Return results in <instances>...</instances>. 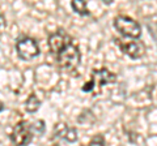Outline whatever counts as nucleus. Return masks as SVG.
Here are the masks:
<instances>
[{
    "label": "nucleus",
    "instance_id": "nucleus-13",
    "mask_svg": "<svg viewBox=\"0 0 157 146\" xmlns=\"http://www.w3.org/2000/svg\"><path fill=\"white\" fill-rule=\"evenodd\" d=\"M102 2H104L105 4H111L113 2H114V0H102Z\"/></svg>",
    "mask_w": 157,
    "mask_h": 146
},
{
    "label": "nucleus",
    "instance_id": "nucleus-1",
    "mask_svg": "<svg viewBox=\"0 0 157 146\" xmlns=\"http://www.w3.org/2000/svg\"><path fill=\"white\" fill-rule=\"evenodd\" d=\"M45 124L43 120H38L36 123H28V121H20L14 126L11 133V141L16 145H28L30 144L34 133H43Z\"/></svg>",
    "mask_w": 157,
    "mask_h": 146
},
{
    "label": "nucleus",
    "instance_id": "nucleus-14",
    "mask_svg": "<svg viewBox=\"0 0 157 146\" xmlns=\"http://www.w3.org/2000/svg\"><path fill=\"white\" fill-rule=\"evenodd\" d=\"M4 110V104H3V102H0V112Z\"/></svg>",
    "mask_w": 157,
    "mask_h": 146
},
{
    "label": "nucleus",
    "instance_id": "nucleus-6",
    "mask_svg": "<svg viewBox=\"0 0 157 146\" xmlns=\"http://www.w3.org/2000/svg\"><path fill=\"white\" fill-rule=\"evenodd\" d=\"M117 45L121 48V51H123L131 59H139L145 53V46L143 42L139 41V38H132V41L128 42L117 41Z\"/></svg>",
    "mask_w": 157,
    "mask_h": 146
},
{
    "label": "nucleus",
    "instance_id": "nucleus-8",
    "mask_svg": "<svg viewBox=\"0 0 157 146\" xmlns=\"http://www.w3.org/2000/svg\"><path fill=\"white\" fill-rule=\"evenodd\" d=\"M77 140V130L66 123H59L54 126L52 141H64V142H75Z\"/></svg>",
    "mask_w": 157,
    "mask_h": 146
},
{
    "label": "nucleus",
    "instance_id": "nucleus-11",
    "mask_svg": "<svg viewBox=\"0 0 157 146\" xmlns=\"http://www.w3.org/2000/svg\"><path fill=\"white\" fill-rule=\"evenodd\" d=\"M90 145H105V138H104V136H101V134H97L94 136L92 140H90Z\"/></svg>",
    "mask_w": 157,
    "mask_h": 146
},
{
    "label": "nucleus",
    "instance_id": "nucleus-4",
    "mask_svg": "<svg viewBox=\"0 0 157 146\" xmlns=\"http://www.w3.org/2000/svg\"><path fill=\"white\" fill-rule=\"evenodd\" d=\"M114 26L117 31L127 38H139L141 35L140 24L128 16H117L114 20Z\"/></svg>",
    "mask_w": 157,
    "mask_h": 146
},
{
    "label": "nucleus",
    "instance_id": "nucleus-10",
    "mask_svg": "<svg viewBox=\"0 0 157 146\" xmlns=\"http://www.w3.org/2000/svg\"><path fill=\"white\" fill-rule=\"evenodd\" d=\"M41 107V100L37 98L36 94H30L29 98L25 100V110L29 114H34Z\"/></svg>",
    "mask_w": 157,
    "mask_h": 146
},
{
    "label": "nucleus",
    "instance_id": "nucleus-7",
    "mask_svg": "<svg viewBox=\"0 0 157 146\" xmlns=\"http://www.w3.org/2000/svg\"><path fill=\"white\" fill-rule=\"evenodd\" d=\"M72 42L71 35L63 29H58L55 33H52L48 37V48L52 55H56L59 51H62L68 43Z\"/></svg>",
    "mask_w": 157,
    "mask_h": 146
},
{
    "label": "nucleus",
    "instance_id": "nucleus-2",
    "mask_svg": "<svg viewBox=\"0 0 157 146\" xmlns=\"http://www.w3.org/2000/svg\"><path fill=\"white\" fill-rule=\"evenodd\" d=\"M54 56H55L56 64L60 67L62 69H66V71L76 69L81 60L80 50H78V47L76 45H73V42L68 43L62 51H59L56 55H54Z\"/></svg>",
    "mask_w": 157,
    "mask_h": 146
},
{
    "label": "nucleus",
    "instance_id": "nucleus-5",
    "mask_svg": "<svg viewBox=\"0 0 157 146\" xmlns=\"http://www.w3.org/2000/svg\"><path fill=\"white\" fill-rule=\"evenodd\" d=\"M16 51L17 55L22 60H33L39 55V46L37 41L30 37H21L16 42Z\"/></svg>",
    "mask_w": 157,
    "mask_h": 146
},
{
    "label": "nucleus",
    "instance_id": "nucleus-9",
    "mask_svg": "<svg viewBox=\"0 0 157 146\" xmlns=\"http://www.w3.org/2000/svg\"><path fill=\"white\" fill-rule=\"evenodd\" d=\"M88 0H71V8L73 12L80 14V16H88L89 14V9L86 7Z\"/></svg>",
    "mask_w": 157,
    "mask_h": 146
},
{
    "label": "nucleus",
    "instance_id": "nucleus-12",
    "mask_svg": "<svg viewBox=\"0 0 157 146\" xmlns=\"http://www.w3.org/2000/svg\"><path fill=\"white\" fill-rule=\"evenodd\" d=\"M6 25H7V24H6V18H4V16L0 13V30L6 27Z\"/></svg>",
    "mask_w": 157,
    "mask_h": 146
},
{
    "label": "nucleus",
    "instance_id": "nucleus-3",
    "mask_svg": "<svg viewBox=\"0 0 157 146\" xmlns=\"http://www.w3.org/2000/svg\"><path fill=\"white\" fill-rule=\"evenodd\" d=\"M115 81H117V76L109 69H106V68L94 69L92 72V78L89 81H86V84L82 86V91L92 93L94 89H101L105 85L114 84Z\"/></svg>",
    "mask_w": 157,
    "mask_h": 146
}]
</instances>
